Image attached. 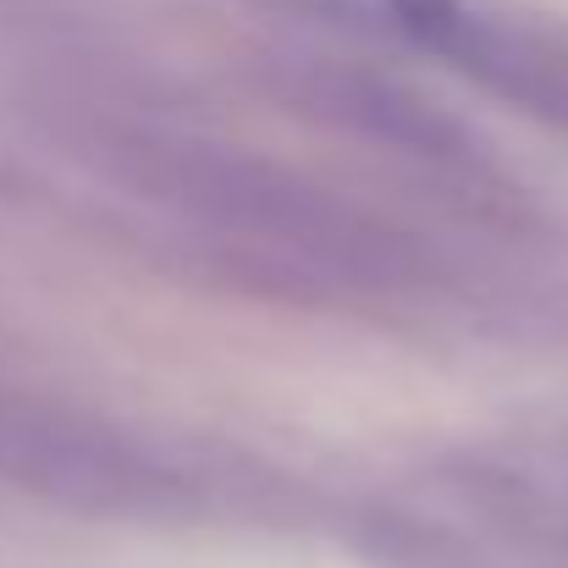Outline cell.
<instances>
[{
	"mask_svg": "<svg viewBox=\"0 0 568 568\" xmlns=\"http://www.w3.org/2000/svg\"><path fill=\"white\" fill-rule=\"evenodd\" d=\"M304 11L354 22V28H376L397 33L414 44H458L464 39V0H293Z\"/></svg>",
	"mask_w": 568,
	"mask_h": 568,
	"instance_id": "obj_1",
	"label": "cell"
}]
</instances>
